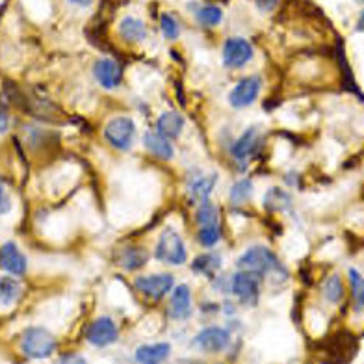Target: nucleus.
I'll return each instance as SVG.
<instances>
[{
    "instance_id": "39448f33",
    "label": "nucleus",
    "mask_w": 364,
    "mask_h": 364,
    "mask_svg": "<svg viewBox=\"0 0 364 364\" xmlns=\"http://www.w3.org/2000/svg\"><path fill=\"white\" fill-rule=\"evenodd\" d=\"M139 292L149 299H162L168 296L175 287V277L171 273H154V275H141L134 281Z\"/></svg>"
},
{
    "instance_id": "4be33fe9",
    "label": "nucleus",
    "mask_w": 364,
    "mask_h": 364,
    "mask_svg": "<svg viewBox=\"0 0 364 364\" xmlns=\"http://www.w3.org/2000/svg\"><path fill=\"white\" fill-rule=\"evenodd\" d=\"M251 196H253V182L247 181V178L235 182L230 188V203L235 206L245 205L251 199Z\"/></svg>"
},
{
    "instance_id": "2eb2a0df",
    "label": "nucleus",
    "mask_w": 364,
    "mask_h": 364,
    "mask_svg": "<svg viewBox=\"0 0 364 364\" xmlns=\"http://www.w3.org/2000/svg\"><path fill=\"white\" fill-rule=\"evenodd\" d=\"M257 141H259V130H257V127H250V129L245 130V132H242V136L232 144V147H230V156H232L236 162H245V160L250 159L251 154L255 153Z\"/></svg>"
},
{
    "instance_id": "cd10ccee",
    "label": "nucleus",
    "mask_w": 364,
    "mask_h": 364,
    "mask_svg": "<svg viewBox=\"0 0 364 364\" xmlns=\"http://www.w3.org/2000/svg\"><path fill=\"white\" fill-rule=\"evenodd\" d=\"M197 21L205 26H218L223 21V11L218 6H205L197 11Z\"/></svg>"
},
{
    "instance_id": "c756f323",
    "label": "nucleus",
    "mask_w": 364,
    "mask_h": 364,
    "mask_svg": "<svg viewBox=\"0 0 364 364\" xmlns=\"http://www.w3.org/2000/svg\"><path fill=\"white\" fill-rule=\"evenodd\" d=\"M160 28H162V34L168 39H177L178 32H181V26H178L177 19L173 15H162L160 19Z\"/></svg>"
},
{
    "instance_id": "bb28decb",
    "label": "nucleus",
    "mask_w": 364,
    "mask_h": 364,
    "mask_svg": "<svg viewBox=\"0 0 364 364\" xmlns=\"http://www.w3.org/2000/svg\"><path fill=\"white\" fill-rule=\"evenodd\" d=\"M350 281L351 290H353L355 309L357 311H364V277L357 269H350Z\"/></svg>"
},
{
    "instance_id": "9d476101",
    "label": "nucleus",
    "mask_w": 364,
    "mask_h": 364,
    "mask_svg": "<svg viewBox=\"0 0 364 364\" xmlns=\"http://www.w3.org/2000/svg\"><path fill=\"white\" fill-rule=\"evenodd\" d=\"M87 341L97 348H105L108 344H114L117 341V327L114 320L108 316L97 318L87 329Z\"/></svg>"
},
{
    "instance_id": "5701e85b",
    "label": "nucleus",
    "mask_w": 364,
    "mask_h": 364,
    "mask_svg": "<svg viewBox=\"0 0 364 364\" xmlns=\"http://www.w3.org/2000/svg\"><path fill=\"white\" fill-rule=\"evenodd\" d=\"M197 240L203 247H214L221 240L220 223H212V225H201L197 230Z\"/></svg>"
},
{
    "instance_id": "dca6fc26",
    "label": "nucleus",
    "mask_w": 364,
    "mask_h": 364,
    "mask_svg": "<svg viewBox=\"0 0 364 364\" xmlns=\"http://www.w3.org/2000/svg\"><path fill=\"white\" fill-rule=\"evenodd\" d=\"M169 353H171V346L166 344V342L141 346V348L136 350V360L139 364H160L168 359Z\"/></svg>"
},
{
    "instance_id": "20e7f679",
    "label": "nucleus",
    "mask_w": 364,
    "mask_h": 364,
    "mask_svg": "<svg viewBox=\"0 0 364 364\" xmlns=\"http://www.w3.org/2000/svg\"><path fill=\"white\" fill-rule=\"evenodd\" d=\"M136 123L130 117H115V119L108 121V125L105 129L106 141L117 151H129L136 141Z\"/></svg>"
},
{
    "instance_id": "c85d7f7f",
    "label": "nucleus",
    "mask_w": 364,
    "mask_h": 364,
    "mask_svg": "<svg viewBox=\"0 0 364 364\" xmlns=\"http://www.w3.org/2000/svg\"><path fill=\"white\" fill-rule=\"evenodd\" d=\"M288 203H290V196H288V193H284L283 190H279V188H272V190H268V193H266V199H264V205H266V208H269V210H279V208H284Z\"/></svg>"
},
{
    "instance_id": "6ab92c4d",
    "label": "nucleus",
    "mask_w": 364,
    "mask_h": 364,
    "mask_svg": "<svg viewBox=\"0 0 364 364\" xmlns=\"http://www.w3.org/2000/svg\"><path fill=\"white\" fill-rule=\"evenodd\" d=\"M119 32L123 39L130 41V43H141L147 38V28L141 19H134V17H125L119 26Z\"/></svg>"
},
{
    "instance_id": "f257e3e1",
    "label": "nucleus",
    "mask_w": 364,
    "mask_h": 364,
    "mask_svg": "<svg viewBox=\"0 0 364 364\" xmlns=\"http://www.w3.org/2000/svg\"><path fill=\"white\" fill-rule=\"evenodd\" d=\"M236 264H238L240 269L255 273L257 277L272 275V277H279L281 281H284L288 277L283 264L279 262L277 257L266 245H253V247H250L245 253L240 255V259L236 260Z\"/></svg>"
},
{
    "instance_id": "72a5a7b5",
    "label": "nucleus",
    "mask_w": 364,
    "mask_h": 364,
    "mask_svg": "<svg viewBox=\"0 0 364 364\" xmlns=\"http://www.w3.org/2000/svg\"><path fill=\"white\" fill-rule=\"evenodd\" d=\"M10 127V121H8V115L4 110H0V134H4L6 130Z\"/></svg>"
},
{
    "instance_id": "a878e982",
    "label": "nucleus",
    "mask_w": 364,
    "mask_h": 364,
    "mask_svg": "<svg viewBox=\"0 0 364 364\" xmlns=\"http://www.w3.org/2000/svg\"><path fill=\"white\" fill-rule=\"evenodd\" d=\"M342 294H344V287H342V281L338 275H331L323 283V296H326L327 301L338 303L342 299Z\"/></svg>"
},
{
    "instance_id": "c9c22d12",
    "label": "nucleus",
    "mask_w": 364,
    "mask_h": 364,
    "mask_svg": "<svg viewBox=\"0 0 364 364\" xmlns=\"http://www.w3.org/2000/svg\"><path fill=\"white\" fill-rule=\"evenodd\" d=\"M357 28H359L360 32H364V14L360 15V19H359V24H357Z\"/></svg>"
},
{
    "instance_id": "a211bd4d",
    "label": "nucleus",
    "mask_w": 364,
    "mask_h": 364,
    "mask_svg": "<svg viewBox=\"0 0 364 364\" xmlns=\"http://www.w3.org/2000/svg\"><path fill=\"white\" fill-rule=\"evenodd\" d=\"M149 260V253L144 247H138V245H130L119 253V266L123 269H129V272H136V269L144 268Z\"/></svg>"
},
{
    "instance_id": "0eeeda50",
    "label": "nucleus",
    "mask_w": 364,
    "mask_h": 364,
    "mask_svg": "<svg viewBox=\"0 0 364 364\" xmlns=\"http://www.w3.org/2000/svg\"><path fill=\"white\" fill-rule=\"evenodd\" d=\"M193 348L205 353H220L227 350L230 344V335L227 329L221 327H206L193 338Z\"/></svg>"
},
{
    "instance_id": "7c9ffc66",
    "label": "nucleus",
    "mask_w": 364,
    "mask_h": 364,
    "mask_svg": "<svg viewBox=\"0 0 364 364\" xmlns=\"http://www.w3.org/2000/svg\"><path fill=\"white\" fill-rule=\"evenodd\" d=\"M11 210V199L6 192L4 184L0 182V214H8Z\"/></svg>"
},
{
    "instance_id": "412c9836",
    "label": "nucleus",
    "mask_w": 364,
    "mask_h": 364,
    "mask_svg": "<svg viewBox=\"0 0 364 364\" xmlns=\"http://www.w3.org/2000/svg\"><path fill=\"white\" fill-rule=\"evenodd\" d=\"M221 268V257L216 253H206L196 257L192 262V272L201 275H214Z\"/></svg>"
},
{
    "instance_id": "f704fd0d",
    "label": "nucleus",
    "mask_w": 364,
    "mask_h": 364,
    "mask_svg": "<svg viewBox=\"0 0 364 364\" xmlns=\"http://www.w3.org/2000/svg\"><path fill=\"white\" fill-rule=\"evenodd\" d=\"M73 4H78V6H87L91 0H71Z\"/></svg>"
},
{
    "instance_id": "aec40b11",
    "label": "nucleus",
    "mask_w": 364,
    "mask_h": 364,
    "mask_svg": "<svg viewBox=\"0 0 364 364\" xmlns=\"http://www.w3.org/2000/svg\"><path fill=\"white\" fill-rule=\"evenodd\" d=\"M216 181H218V175H205V177H199L196 181L190 182V196L192 199L196 201H208V196L214 192V188H216Z\"/></svg>"
},
{
    "instance_id": "473e14b6",
    "label": "nucleus",
    "mask_w": 364,
    "mask_h": 364,
    "mask_svg": "<svg viewBox=\"0 0 364 364\" xmlns=\"http://www.w3.org/2000/svg\"><path fill=\"white\" fill-rule=\"evenodd\" d=\"M257 6H259L262 11H269L277 6V0H257Z\"/></svg>"
},
{
    "instance_id": "f8f14e48",
    "label": "nucleus",
    "mask_w": 364,
    "mask_h": 364,
    "mask_svg": "<svg viewBox=\"0 0 364 364\" xmlns=\"http://www.w3.org/2000/svg\"><path fill=\"white\" fill-rule=\"evenodd\" d=\"M0 266L6 272H10L11 275H23V273H26L28 262H26V257L21 253L19 247L14 242H6L0 247Z\"/></svg>"
},
{
    "instance_id": "1a4fd4ad",
    "label": "nucleus",
    "mask_w": 364,
    "mask_h": 364,
    "mask_svg": "<svg viewBox=\"0 0 364 364\" xmlns=\"http://www.w3.org/2000/svg\"><path fill=\"white\" fill-rule=\"evenodd\" d=\"M251 58H253V47L244 38H230L223 45V63L227 68H244Z\"/></svg>"
},
{
    "instance_id": "6e6552de",
    "label": "nucleus",
    "mask_w": 364,
    "mask_h": 364,
    "mask_svg": "<svg viewBox=\"0 0 364 364\" xmlns=\"http://www.w3.org/2000/svg\"><path fill=\"white\" fill-rule=\"evenodd\" d=\"M260 86H262V82H260L259 77L242 78L229 93L230 106L236 108V110H242V108L251 106L257 101V97H259Z\"/></svg>"
},
{
    "instance_id": "4468645a",
    "label": "nucleus",
    "mask_w": 364,
    "mask_h": 364,
    "mask_svg": "<svg viewBox=\"0 0 364 364\" xmlns=\"http://www.w3.org/2000/svg\"><path fill=\"white\" fill-rule=\"evenodd\" d=\"M145 149L149 153L154 154L160 160H171L175 156V147H173L171 139L166 138L159 130H147L144 136Z\"/></svg>"
},
{
    "instance_id": "ddd939ff",
    "label": "nucleus",
    "mask_w": 364,
    "mask_h": 364,
    "mask_svg": "<svg viewBox=\"0 0 364 364\" xmlns=\"http://www.w3.org/2000/svg\"><path fill=\"white\" fill-rule=\"evenodd\" d=\"M192 314V292L188 284H178L173 288L171 301H169V316L173 320H184Z\"/></svg>"
},
{
    "instance_id": "393cba45",
    "label": "nucleus",
    "mask_w": 364,
    "mask_h": 364,
    "mask_svg": "<svg viewBox=\"0 0 364 364\" xmlns=\"http://www.w3.org/2000/svg\"><path fill=\"white\" fill-rule=\"evenodd\" d=\"M21 294V284L11 277L0 279V303H14Z\"/></svg>"
},
{
    "instance_id": "e433bc0d",
    "label": "nucleus",
    "mask_w": 364,
    "mask_h": 364,
    "mask_svg": "<svg viewBox=\"0 0 364 364\" xmlns=\"http://www.w3.org/2000/svg\"><path fill=\"white\" fill-rule=\"evenodd\" d=\"M359 2H364V0H359Z\"/></svg>"
},
{
    "instance_id": "b1692460",
    "label": "nucleus",
    "mask_w": 364,
    "mask_h": 364,
    "mask_svg": "<svg viewBox=\"0 0 364 364\" xmlns=\"http://www.w3.org/2000/svg\"><path fill=\"white\" fill-rule=\"evenodd\" d=\"M196 221L199 225H212L220 221V212H218L216 205H212L210 201H205L199 205L196 212Z\"/></svg>"
},
{
    "instance_id": "f03ea898",
    "label": "nucleus",
    "mask_w": 364,
    "mask_h": 364,
    "mask_svg": "<svg viewBox=\"0 0 364 364\" xmlns=\"http://www.w3.org/2000/svg\"><path fill=\"white\" fill-rule=\"evenodd\" d=\"M154 259L169 266H182L186 262V245L177 230L171 227L162 230L159 244L154 247Z\"/></svg>"
},
{
    "instance_id": "9b49d317",
    "label": "nucleus",
    "mask_w": 364,
    "mask_h": 364,
    "mask_svg": "<svg viewBox=\"0 0 364 364\" xmlns=\"http://www.w3.org/2000/svg\"><path fill=\"white\" fill-rule=\"evenodd\" d=\"M93 75H95V80L101 84L105 90H115L123 82V71H121V65L114 60H99L93 68Z\"/></svg>"
},
{
    "instance_id": "2f4dec72",
    "label": "nucleus",
    "mask_w": 364,
    "mask_h": 364,
    "mask_svg": "<svg viewBox=\"0 0 364 364\" xmlns=\"http://www.w3.org/2000/svg\"><path fill=\"white\" fill-rule=\"evenodd\" d=\"M60 364H87V363L84 357H80V355H65V357H62Z\"/></svg>"
},
{
    "instance_id": "7ed1b4c3",
    "label": "nucleus",
    "mask_w": 364,
    "mask_h": 364,
    "mask_svg": "<svg viewBox=\"0 0 364 364\" xmlns=\"http://www.w3.org/2000/svg\"><path fill=\"white\" fill-rule=\"evenodd\" d=\"M21 350L30 359H47L56 350V341L43 327H32L24 331L21 338Z\"/></svg>"
},
{
    "instance_id": "423d86ee",
    "label": "nucleus",
    "mask_w": 364,
    "mask_h": 364,
    "mask_svg": "<svg viewBox=\"0 0 364 364\" xmlns=\"http://www.w3.org/2000/svg\"><path fill=\"white\" fill-rule=\"evenodd\" d=\"M230 290L244 305H255L259 301V277L251 272L240 269L230 279Z\"/></svg>"
},
{
    "instance_id": "f3484780",
    "label": "nucleus",
    "mask_w": 364,
    "mask_h": 364,
    "mask_svg": "<svg viewBox=\"0 0 364 364\" xmlns=\"http://www.w3.org/2000/svg\"><path fill=\"white\" fill-rule=\"evenodd\" d=\"M182 129H184V117L178 112H164L156 121V130L169 139L178 138Z\"/></svg>"
}]
</instances>
